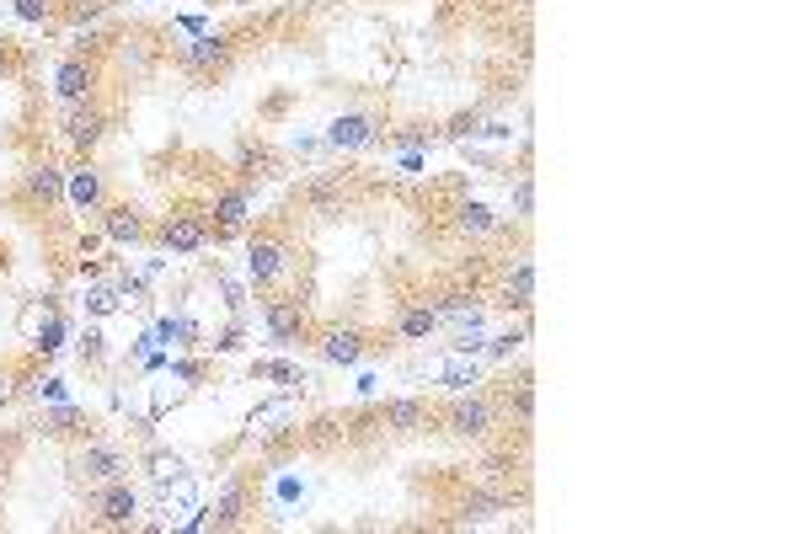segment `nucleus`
Returning <instances> with one entry per match:
<instances>
[{"instance_id":"f257e3e1","label":"nucleus","mask_w":802,"mask_h":534,"mask_svg":"<svg viewBox=\"0 0 802 534\" xmlns=\"http://www.w3.org/2000/svg\"><path fill=\"white\" fill-rule=\"evenodd\" d=\"M91 513H97L102 529H123V524H134V518H140V492H134L123 476H118V481H102L97 497H91Z\"/></svg>"},{"instance_id":"f03ea898","label":"nucleus","mask_w":802,"mask_h":534,"mask_svg":"<svg viewBox=\"0 0 802 534\" xmlns=\"http://www.w3.org/2000/svg\"><path fill=\"white\" fill-rule=\"evenodd\" d=\"M59 129H65V145L70 150H81V155H91L102 145V134H107V113L97 102H65V123H59Z\"/></svg>"},{"instance_id":"7ed1b4c3","label":"nucleus","mask_w":802,"mask_h":534,"mask_svg":"<svg viewBox=\"0 0 802 534\" xmlns=\"http://www.w3.org/2000/svg\"><path fill=\"white\" fill-rule=\"evenodd\" d=\"M156 241L172 251V257H193V251H204L209 246V225L198 214H166L161 225H156Z\"/></svg>"},{"instance_id":"20e7f679","label":"nucleus","mask_w":802,"mask_h":534,"mask_svg":"<svg viewBox=\"0 0 802 534\" xmlns=\"http://www.w3.org/2000/svg\"><path fill=\"white\" fill-rule=\"evenodd\" d=\"M246 209H252V187H225V193H214L209 203V214H214V225H209V241H230V235H241L246 230Z\"/></svg>"},{"instance_id":"39448f33","label":"nucleus","mask_w":802,"mask_h":534,"mask_svg":"<svg viewBox=\"0 0 802 534\" xmlns=\"http://www.w3.org/2000/svg\"><path fill=\"white\" fill-rule=\"evenodd\" d=\"M284 262H289V251H284L279 235H252V246H246V273H252L257 289H268L273 278L284 273Z\"/></svg>"},{"instance_id":"423d86ee","label":"nucleus","mask_w":802,"mask_h":534,"mask_svg":"<svg viewBox=\"0 0 802 534\" xmlns=\"http://www.w3.org/2000/svg\"><path fill=\"white\" fill-rule=\"evenodd\" d=\"M123 470H129V460H123V449H113V444H86L81 454H75V476L91 481V486L118 481Z\"/></svg>"},{"instance_id":"0eeeda50","label":"nucleus","mask_w":802,"mask_h":534,"mask_svg":"<svg viewBox=\"0 0 802 534\" xmlns=\"http://www.w3.org/2000/svg\"><path fill=\"white\" fill-rule=\"evenodd\" d=\"M492 401L487 396H466V390H460V401L450 406V433L455 438H487L492 433Z\"/></svg>"},{"instance_id":"6e6552de","label":"nucleus","mask_w":802,"mask_h":534,"mask_svg":"<svg viewBox=\"0 0 802 534\" xmlns=\"http://www.w3.org/2000/svg\"><path fill=\"white\" fill-rule=\"evenodd\" d=\"M268 332H273V342H311L305 300H268Z\"/></svg>"},{"instance_id":"1a4fd4ad","label":"nucleus","mask_w":802,"mask_h":534,"mask_svg":"<svg viewBox=\"0 0 802 534\" xmlns=\"http://www.w3.org/2000/svg\"><path fill=\"white\" fill-rule=\"evenodd\" d=\"M97 81H102V70L91 65V59H65V65L54 70V91H59L65 102H91Z\"/></svg>"},{"instance_id":"9d476101","label":"nucleus","mask_w":802,"mask_h":534,"mask_svg":"<svg viewBox=\"0 0 802 534\" xmlns=\"http://www.w3.org/2000/svg\"><path fill=\"white\" fill-rule=\"evenodd\" d=\"M65 198V171L54 161H38L33 171L22 177V203H33V209H49V203Z\"/></svg>"},{"instance_id":"9b49d317","label":"nucleus","mask_w":802,"mask_h":534,"mask_svg":"<svg viewBox=\"0 0 802 534\" xmlns=\"http://www.w3.org/2000/svg\"><path fill=\"white\" fill-rule=\"evenodd\" d=\"M316 342H321V358H332V364H359V358L369 353L364 332H353V326H327Z\"/></svg>"},{"instance_id":"f8f14e48","label":"nucleus","mask_w":802,"mask_h":534,"mask_svg":"<svg viewBox=\"0 0 802 534\" xmlns=\"http://www.w3.org/2000/svg\"><path fill=\"white\" fill-rule=\"evenodd\" d=\"M102 230H107V241H118V246L145 241V219H140V209H129V203H102Z\"/></svg>"},{"instance_id":"ddd939ff","label":"nucleus","mask_w":802,"mask_h":534,"mask_svg":"<svg viewBox=\"0 0 802 534\" xmlns=\"http://www.w3.org/2000/svg\"><path fill=\"white\" fill-rule=\"evenodd\" d=\"M246 508H252V492H246V481H230L225 492L209 502V524H214V529H236L241 518H246Z\"/></svg>"},{"instance_id":"4468645a","label":"nucleus","mask_w":802,"mask_h":534,"mask_svg":"<svg viewBox=\"0 0 802 534\" xmlns=\"http://www.w3.org/2000/svg\"><path fill=\"white\" fill-rule=\"evenodd\" d=\"M498 305H503V310H530V305H535V262H530V257H519V267L503 278Z\"/></svg>"},{"instance_id":"2eb2a0df","label":"nucleus","mask_w":802,"mask_h":534,"mask_svg":"<svg viewBox=\"0 0 802 534\" xmlns=\"http://www.w3.org/2000/svg\"><path fill=\"white\" fill-rule=\"evenodd\" d=\"M380 422H385L391 433H418V428H428V422H434V412H428L423 401L401 396V401H385V406H380Z\"/></svg>"},{"instance_id":"dca6fc26","label":"nucleus","mask_w":802,"mask_h":534,"mask_svg":"<svg viewBox=\"0 0 802 534\" xmlns=\"http://www.w3.org/2000/svg\"><path fill=\"white\" fill-rule=\"evenodd\" d=\"M273 171H279V155H273L268 145H252V139H246L241 155H236V182L252 187V182H262V177H273Z\"/></svg>"},{"instance_id":"f3484780","label":"nucleus","mask_w":802,"mask_h":534,"mask_svg":"<svg viewBox=\"0 0 802 534\" xmlns=\"http://www.w3.org/2000/svg\"><path fill=\"white\" fill-rule=\"evenodd\" d=\"M182 65H193V70H225V65H230V43H225V38H193V43H182Z\"/></svg>"},{"instance_id":"a211bd4d","label":"nucleus","mask_w":802,"mask_h":534,"mask_svg":"<svg viewBox=\"0 0 802 534\" xmlns=\"http://www.w3.org/2000/svg\"><path fill=\"white\" fill-rule=\"evenodd\" d=\"M498 225H503V219L492 214L487 203H476V198H466V203L455 209V230H460V235H471V241H482V235H492Z\"/></svg>"},{"instance_id":"6ab92c4d","label":"nucleus","mask_w":802,"mask_h":534,"mask_svg":"<svg viewBox=\"0 0 802 534\" xmlns=\"http://www.w3.org/2000/svg\"><path fill=\"white\" fill-rule=\"evenodd\" d=\"M332 145H337V150H359V145H375V118H364V113H348V118H337V123H332Z\"/></svg>"},{"instance_id":"aec40b11","label":"nucleus","mask_w":802,"mask_h":534,"mask_svg":"<svg viewBox=\"0 0 802 534\" xmlns=\"http://www.w3.org/2000/svg\"><path fill=\"white\" fill-rule=\"evenodd\" d=\"M396 332L401 337H412V342H423V337H434L439 332V310L434 305H401V316H396Z\"/></svg>"},{"instance_id":"412c9836","label":"nucleus","mask_w":802,"mask_h":534,"mask_svg":"<svg viewBox=\"0 0 802 534\" xmlns=\"http://www.w3.org/2000/svg\"><path fill=\"white\" fill-rule=\"evenodd\" d=\"M305 203H311V209H337V203L348 198V182H343V171H337V177H311L305 182V193H300Z\"/></svg>"},{"instance_id":"4be33fe9","label":"nucleus","mask_w":802,"mask_h":534,"mask_svg":"<svg viewBox=\"0 0 802 534\" xmlns=\"http://www.w3.org/2000/svg\"><path fill=\"white\" fill-rule=\"evenodd\" d=\"M70 198L81 203V209L91 214V209H102V171H91V166H81V171H70Z\"/></svg>"},{"instance_id":"5701e85b","label":"nucleus","mask_w":802,"mask_h":534,"mask_svg":"<svg viewBox=\"0 0 802 534\" xmlns=\"http://www.w3.org/2000/svg\"><path fill=\"white\" fill-rule=\"evenodd\" d=\"M145 470H150V476H156L161 486H166V481H182V476H188L182 454H166V449H156V454H150V460H145Z\"/></svg>"},{"instance_id":"b1692460","label":"nucleus","mask_w":802,"mask_h":534,"mask_svg":"<svg viewBox=\"0 0 802 534\" xmlns=\"http://www.w3.org/2000/svg\"><path fill=\"white\" fill-rule=\"evenodd\" d=\"M476 380H482V369H476L471 358H450V364H444V385H450L455 396H460V390H471Z\"/></svg>"},{"instance_id":"393cba45","label":"nucleus","mask_w":802,"mask_h":534,"mask_svg":"<svg viewBox=\"0 0 802 534\" xmlns=\"http://www.w3.org/2000/svg\"><path fill=\"white\" fill-rule=\"evenodd\" d=\"M257 380H284V385H305V374L295 364H252Z\"/></svg>"},{"instance_id":"a878e982","label":"nucleus","mask_w":802,"mask_h":534,"mask_svg":"<svg viewBox=\"0 0 802 534\" xmlns=\"http://www.w3.org/2000/svg\"><path fill=\"white\" fill-rule=\"evenodd\" d=\"M123 300H118V289H91L86 294V310H91V316H107V310H118Z\"/></svg>"},{"instance_id":"bb28decb","label":"nucleus","mask_w":802,"mask_h":534,"mask_svg":"<svg viewBox=\"0 0 802 534\" xmlns=\"http://www.w3.org/2000/svg\"><path fill=\"white\" fill-rule=\"evenodd\" d=\"M17 17L22 22H49L54 17V0H17Z\"/></svg>"},{"instance_id":"cd10ccee","label":"nucleus","mask_w":802,"mask_h":534,"mask_svg":"<svg viewBox=\"0 0 802 534\" xmlns=\"http://www.w3.org/2000/svg\"><path fill=\"white\" fill-rule=\"evenodd\" d=\"M102 6H107V0H70V6H65V17H70V22H91Z\"/></svg>"},{"instance_id":"c85d7f7f","label":"nucleus","mask_w":802,"mask_h":534,"mask_svg":"<svg viewBox=\"0 0 802 534\" xmlns=\"http://www.w3.org/2000/svg\"><path fill=\"white\" fill-rule=\"evenodd\" d=\"M519 342H524V332H503V337H492V348H487V353H492V358H508V353L519 348Z\"/></svg>"},{"instance_id":"c756f323","label":"nucleus","mask_w":802,"mask_h":534,"mask_svg":"<svg viewBox=\"0 0 802 534\" xmlns=\"http://www.w3.org/2000/svg\"><path fill=\"white\" fill-rule=\"evenodd\" d=\"M81 358H102V332H81Z\"/></svg>"},{"instance_id":"7c9ffc66","label":"nucleus","mask_w":802,"mask_h":534,"mask_svg":"<svg viewBox=\"0 0 802 534\" xmlns=\"http://www.w3.org/2000/svg\"><path fill=\"white\" fill-rule=\"evenodd\" d=\"M6 70H11V43L0 38V75H6Z\"/></svg>"},{"instance_id":"2f4dec72","label":"nucleus","mask_w":802,"mask_h":534,"mask_svg":"<svg viewBox=\"0 0 802 534\" xmlns=\"http://www.w3.org/2000/svg\"><path fill=\"white\" fill-rule=\"evenodd\" d=\"M11 396V385H6V374H0V401H6Z\"/></svg>"},{"instance_id":"473e14b6","label":"nucleus","mask_w":802,"mask_h":534,"mask_svg":"<svg viewBox=\"0 0 802 534\" xmlns=\"http://www.w3.org/2000/svg\"><path fill=\"white\" fill-rule=\"evenodd\" d=\"M230 6H246V0H230Z\"/></svg>"}]
</instances>
